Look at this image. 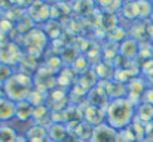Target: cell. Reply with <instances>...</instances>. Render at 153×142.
Here are the masks:
<instances>
[{
	"instance_id": "cell-1",
	"label": "cell",
	"mask_w": 153,
	"mask_h": 142,
	"mask_svg": "<svg viewBox=\"0 0 153 142\" xmlns=\"http://www.w3.org/2000/svg\"><path fill=\"white\" fill-rule=\"evenodd\" d=\"M134 110L135 107L129 102L128 98L110 101L104 110L105 124H108L116 132L126 129L134 121Z\"/></svg>"
},
{
	"instance_id": "cell-2",
	"label": "cell",
	"mask_w": 153,
	"mask_h": 142,
	"mask_svg": "<svg viewBox=\"0 0 153 142\" xmlns=\"http://www.w3.org/2000/svg\"><path fill=\"white\" fill-rule=\"evenodd\" d=\"M33 89H34V79L19 71H16L13 77L3 86L4 96L15 104L19 101H25Z\"/></svg>"
},
{
	"instance_id": "cell-3",
	"label": "cell",
	"mask_w": 153,
	"mask_h": 142,
	"mask_svg": "<svg viewBox=\"0 0 153 142\" xmlns=\"http://www.w3.org/2000/svg\"><path fill=\"white\" fill-rule=\"evenodd\" d=\"M24 58V52L19 45L6 40L3 43H0V64L9 65V67H16L21 59Z\"/></svg>"
},
{
	"instance_id": "cell-4",
	"label": "cell",
	"mask_w": 153,
	"mask_h": 142,
	"mask_svg": "<svg viewBox=\"0 0 153 142\" xmlns=\"http://www.w3.org/2000/svg\"><path fill=\"white\" fill-rule=\"evenodd\" d=\"M146 89H147V83L141 76L134 77L126 83V98L134 107H137L141 102V98H143V93L146 92Z\"/></svg>"
},
{
	"instance_id": "cell-5",
	"label": "cell",
	"mask_w": 153,
	"mask_h": 142,
	"mask_svg": "<svg viewBox=\"0 0 153 142\" xmlns=\"http://www.w3.org/2000/svg\"><path fill=\"white\" fill-rule=\"evenodd\" d=\"M80 110L83 114V121L86 124H89L91 127H97L102 123H105V114H104V110L101 108L92 107L89 104H83L80 107Z\"/></svg>"
},
{
	"instance_id": "cell-6",
	"label": "cell",
	"mask_w": 153,
	"mask_h": 142,
	"mask_svg": "<svg viewBox=\"0 0 153 142\" xmlns=\"http://www.w3.org/2000/svg\"><path fill=\"white\" fill-rule=\"evenodd\" d=\"M110 99L105 93V89H104V85L101 82L92 88L89 92H88V98H86V104L92 105V107H97V108H101V110H105V107L108 105Z\"/></svg>"
},
{
	"instance_id": "cell-7",
	"label": "cell",
	"mask_w": 153,
	"mask_h": 142,
	"mask_svg": "<svg viewBox=\"0 0 153 142\" xmlns=\"http://www.w3.org/2000/svg\"><path fill=\"white\" fill-rule=\"evenodd\" d=\"M91 142H119L117 132L114 129H111L108 124L102 123L100 126L94 127Z\"/></svg>"
},
{
	"instance_id": "cell-8",
	"label": "cell",
	"mask_w": 153,
	"mask_h": 142,
	"mask_svg": "<svg viewBox=\"0 0 153 142\" xmlns=\"http://www.w3.org/2000/svg\"><path fill=\"white\" fill-rule=\"evenodd\" d=\"M104 85V89H105V93L108 96L110 101L113 99H120V98H126V85L125 83H120L117 80H114L113 77L101 82Z\"/></svg>"
},
{
	"instance_id": "cell-9",
	"label": "cell",
	"mask_w": 153,
	"mask_h": 142,
	"mask_svg": "<svg viewBox=\"0 0 153 142\" xmlns=\"http://www.w3.org/2000/svg\"><path fill=\"white\" fill-rule=\"evenodd\" d=\"M70 132L64 123H52L48 127V141L49 142H67Z\"/></svg>"
},
{
	"instance_id": "cell-10",
	"label": "cell",
	"mask_w": 153,
	"mask_h": 142,
	"mask_svg": "<svg viewBox=\"0 0 153 142\" xmlns=\"http://www.w3.org/2000/svg\"><path fill=\"white\" fill-rule=\"evenodd\" d=\"M138 50H140V43L137 40H134L132 37H128L126 40H123L119 45V55L129 59V61H135L138 56Z\"/></svg>"
},
{
	"instance_id": "cell-11",
	"label": "cell",
	"mask_w": 153,
	"mask_h": 142,
	"mask_svg": "<svg viewBox=\"0 0 153 142\" xmlns=\"http://www.w3.org/2000/svg\"><path fill=\"white\" fill-rule=\"evenodd\" d=\"M134 120H137L143 124L153 123V105L147 104V102H140L134 110Z\"/></svg>"
},
{
	"instance_id": "cell-12",
	"label": "cell",
	"mask_w": 153,
	"mask_h": 142,
	"mask_svg": "<svg viewBox=\"0 0 153 142\" xmlns=\"http://www.w3.org/2000/svg\"><path fill=\"white\" fill-rule=\"evenodd\" d=\"M24 136L27 138L28 142H49L48 141V129L36 123H33L27 129Z\"/></svg>"
},
{
	"instance_id": "cell-13",
	"label": "cell",
	"mask_w": 153,
	"mask_h": 142,
	"mask_svg": "<svg viewBox=\"0 0 153 142\" xmlns=\"http://www.w3.org/2000/svg\"><path fill=\"white\" fill-rule=\"evenodd\" d=\"M33 111L34 107L25 99V101H19L15 104V118L18 121H28L33 118Z\"/></svg>"
},
{
	"instance_id": "cell-14",
	"label": "cell",
	"mask_w": 153,
	"mask_h": 142,
	"mask_svg": "<svg viewBox=\"0 0 153 142\" xmlns=\"http://www.w3.org/2000/svg\"><path fill=\"white\" fill-rule=\"evenodd\" d=\"M10 118H15V102L4 96L0 99V121L4 123Z\"/></svg>"
},
{
	"instance_id": "cell-15",
	"label": "cell",
	"mask_w": 153,
	"mask_h": 142,
	"mask_svg": "<svg viewBox=\"0 0 153 142\" xmlns=\"http://www.w3.org/2000/svg\"><path fill=\"white\" fill-rule=\"evenodd\" d=\"M137 4V13H138V21L147 22L150 15L153 13V3L149 0H138L135 1Z\"/></svg>"
},
{
	"instance_id": "cell-16",
	"label": "cell",
	"mask_w": 153,
	"mask_h": 142,
	"mask_svg": "<svg viewBox=\"0 0 153 142\" xmlns=\"http://www.w3.org/2000/svg\"><path fill=\"white\" fill-rule=\"evenodd\" d=\"M128 37H129L128 31H126L123 27H120V25H117L116 28H113L111 31L107 33V42L114 43V45H120V43H122L123 40H126Z\"/></svg>"
},
{
	"instance_id": "cell-17",
	"label": "cell",
	"mask_w": 153,
	"mask_h": 142,
	"mask_svg": "<svg viewBox=\"0 0 153 142\" xmlns=\"http://www.w3.org/2000/svg\"><path fill=\"white\" fill-rule=\"evenodd\" d=\"M119 13L125 19H128V21H132V22L138 21V13H137V4H135V1H123L122 9H120Z\"/></svg>"
},
{
	"instance_id": "cell-18",
	"label": "cell",
	"mask_w": 153,
	"mask_h": 142,
	"mask_svg": "<svg viewBox=\"0 0 153 142\" xmlns=\"http://www.w3.org/2000/svg\"><path fill=\"white\" fill-rule=\"evenodd\" d=\"M128 129L131 130L132 136L135 138V141H137V142H143V141H144V136H146V129H144V124H143V123H140V121L134 120V121L128 126Z\"/></svg>"
},
{
	"instance_id": "cell-19",
	"label": "cell",
	"mask_w": 153,
	"mask_h": 142,
	"mask_svg": "<svg viewBox=\"0 0 153 142\" xmlns=\"http://www.w3.org/2000/svg\"><path fill=\"white\" fill-rule=\"evenodd\" d=\"M71 68H73V71L77 76L82 74V73H85V71H88L89 70V59H88V56L86 55H79L76 58V61L73 62Z\"/></svg>"
},
{
	"instance_id": "cell-20",
	"label": "cell",
	"mask_w": 153,
	"mask_h": 142,
	"mask_svg": "<svg viewBox=\"0 0 153 142\" xmlns=\"http://www.w3.org/2000/svg\"><path fill=\"white\" fill-rule=\"evenodd\" d=\"M16 138H18V133L13 127L4 123L0 126V142H13Z\"/></svg>"
},
{
	"instance_id": "cell-21",
	"label": "cell",
	"mask_w": 153,
	"mask_h": 142,
	"mask_svg": "<svg viewBox=\"0 0 153 142\" xmlns=\"http://www.w3.org/2000/svg\"><path fill=\"white\" fill-rule=\"evenodd\" d=\"M13 74H15L13 67L0 64V86H4V85L13 77Z\"/></svg>"
},
{
	"instance_id": "cell-22",
	"label": "cell",
	"mask_w": 153,
	"mask_h": 142,
	"mask_svg": "<svg viewBox=\"0 0 153 142\" xmlns=\"http://www.w3.org/2000/svg\"><path fill=\"white\" fill-rule=\"evenodd\" d=\"M141 102H147L153 105V86H147L146 92L143 93V98H141Z\"/></svg>"
},
{
	"instance_id": "cell-23",
	"label": "cell",
	"mask_w": 153,
	"mask_h": 142,
	"mask_svg": "<svg viewBox=\"0 0 153 142\" xmlns=\"http://www.w3.org/2000/svg\"><path fill=\"white\" fill-rule=\"evenodd\" d=\"M13 142H28V141H27V138H25V136H22V135H18V138H16V139H15Z\"/></svg>"
},
{
	"instance_id": "cell-24",
	"label": "cell",
	"mask_w": 153,
	"mask_h": 142,
	"mask_svg": "<svg viewBox=\"0 0 153 142\" xmlns=\"http://www.w3.org/2000/svg\"><path fill=\"white\" fill-rule=\"evenodd\" d=\"M152 55H153V43H152Z\"/></svg>"
},
{
	"instance_id": "cell-25",
	"label": "cell",
	"mask_w": 153,
	"mask_h": 142,
	"mask_svg": "<svg viewBox=\"0 0 153 142\" xmlns=\"http://www.w3.org/2000/svg\"><path fill=\"white\" fill-rule=\"evenodd\" d=\"M1 124H3V123H1V121H0V126H1Z\"/></svg>"
},
{
	"instance_id": "cell-26",
	"label": "cell",
	"mask_w": 153,
	"mask_h": 142,
	"mask_svg": "<svg viewBox=\"0 0 153 142\" xmlns=\"http://www.w3.org/2000/svg\"><path fill=\"white\" fill-rule=\"evenodd\" d=\"M143 142H144V141H143Z\"/></svg>"
}]
</instances>
